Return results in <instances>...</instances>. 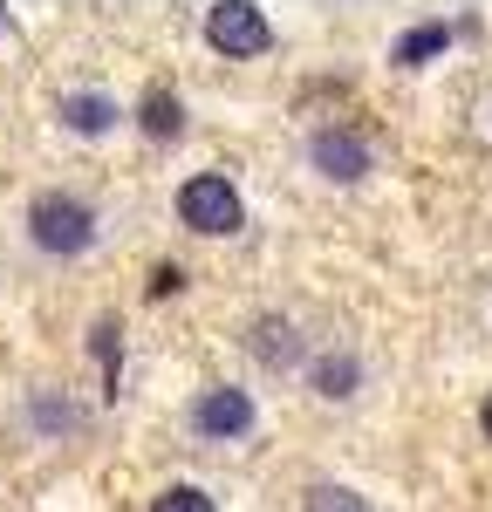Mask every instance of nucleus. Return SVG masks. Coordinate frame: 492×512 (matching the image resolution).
Masks as SVG:
<instances>
[{"instance_id":"f257e3e1","label":"nucleus","mask_w":492,"mask_h":512,"mask_svg":"<svg viewBox=\"0 0 492 512\" xmlns=\"http://www.w3.org/2000/svg\"><path fill=\"white\" fill-rule=\"evenodd\" d=\"M28 239H35L41 253H55V260H76L96 246V212L69 192H41L28 205Z\"/></svg>"},{"instance_id":"f03ea898","label":"nucleus","mask_w":492,"mask_h":512,"mask_svg":"<svg viewBox=\"0 0 492 512\" xmlns=\"http://www.w3.org/2000/svg\"><path fill=\"white\" fill-rule=\"evenodd\" d=\"M178 219H185L192 233L219 239V233H240L246 226V205H240V192H233L226 171H199V178L178 185Z\"/></svg>"},{"instance_id":"7ed1b4c3","label":"nucleus","mask_w":492,"mask_h":512,"mask_svg":"<svg viewBox=\"0 0 492 512\" xmlns=\"http://www.w3.org/2000/svg\"><path fill=\"white\" fill-rule=\"evenodd\" d=\"M205 41L226 62H253V55L274 48V28H267V14L253 0H219V7H205Z\"/></svg>"},{"instance_id":"20e7f679","label":"nucleus","mask_w":492,"mask_h":512,"mask_svg":"<svg viewBox=\"0 0 492 512\" xmlns=\"http://www.w3.org/2000/svg\"><path fill=\"white\" fill-rule=\"evenodd\" d=\"M253 424H260V410H253V396L233 390V383H219V390H205L199 403H192V431L212 437V444H240V437H253Z\"/></svg>"},{"instance_id":"39448f33","label":"nucleus","mask_w":492,"mask_h":512,"mask_svg":"<svg viewBox=\"0 0 492 512\" xmlns=\"http://www.w3.org/2000/svg\"><path fill=\"white\" fill-rule=\"evenodd\" d=\"M308 164H315L322 178H335V185H356L369 171V144L349 137V130H315V137H308Z\"/></svg>"},{"instance_id":"423d86ee","label":"nucleus","mask_w":492,"mask_h":512,"mask_svg":"<svg viewBox=\"0 0 492 512\" xmlns=\"http://www.w3.org/2000/svg\"><path fill=\"white\" fill-rule=\"evenodd\" d=\"M55 117H62V130H76V137H103V130H117L123 110L103 89H69V96L55 103Z\"/></svg>"},{"instance_id":"0eeeda50","label":"nucleus","mask_w":492,"mask_h":512,"mask_svg":"<svg viewBox=\"0 0 492 512\" xmlns=\"http://www.w3.org/2000/svg\"><path fill=\"white\" fill-rule=\"evenodd\" d=\"M445 48H451V28L445 21H424V28H410V35L390 41V62H397V69H424V62H438Z\"/></svg>"},{"instance_id":"6e6552de","label":"nucleus","mask_w":492,"mask_h":512,"mask_svg":"<svg viewBox=\"0 0 492 512\" xmlns=\"http://www.w3.org/2000/svg\"><path fill=\"white\" fill-rule=\"evenodd\" d=\"M356 383H363V362L349 349H328L322 362H315V390L322 396H356Z\"/></svg>"},{"instance_id":"1a4fd4ad","label":"nucleus","mask_w":492,"mask_h":512,"mask_svg":"<svg viewBox=\"0 0 492 512\" xmlns=\"http://www.w3.org/2000/svg\"><path fill=\"white\" fill-rule=\"evenodd\" d=\"M137 123H144V137H178V130H185V103H178L171 89H151L144 110H137Z\"/></svg>"},{"instance_id":"9d476101","label":"nucleus","mask_w":492,"mask_h":512,"mask_svg":"<svg viewBox=\"0 0 492 512\" xmlns=\"http://www.w3.org/2000/svg\"><path fill=\"white\" fill-rule=\"evenodd\" d=\"M253 349H260V362L287 369V362H301V335H294L287 321H260V328H253Z\"/></svg>"},{"instance_id":"9b49d317","label":"nucleus","mask_w":492,"mask_h":512,"mask_svg":"<svg viewBox=\"0 0 492 512\" xmlns=\"http://www.w3.org/2000/svg\"><path fill=\"white\" fill-rule=\"evenodd\" d=\"M89 355L103 362V376H110V396H117V369H123V328H117L110 315H103L96 328H89Z\"/></svg>"},{"instance_id":"f8f14e48","label":"nucleus","mask_w":492,"mask_h":512,"mask_svg":"<svg viewBox=\"0 0 492 512\" xmlns=\"http://www.w3.org/2000/svg\"><path fill=\"white\" fill-rule=\"evenodd\" d=\"M308 512H369V499L349 492V485H315L308 492Z\"/></svg>"},{"instance_id":"ddd939ff","label":"nucleus","mask_w":492,"mask_h":512,"mask_svg":"<svg viewBox=\"0 0 492 512\" xmlns=\"http://www.w3.org/2000/svg\"><path fill=\"white\" fill-rule=\"evenodd\" d=\"M151 512H219V506H212V492H199V485H171V492L151 499Z\"/></svg>"},{"instance_id":"4468645a","label":"nucleus","mask_w":492,"mask_h":512,"mask_svg":"<svg viewBox=\"0 0 492 512\" xmlns=\"http://www.w3.org/2000/svg\"><path fill=\"white\" fill-rule=\"evenodd\" d=\"M178 287H185L178 267H158V274H151V294H178Z\"/></svg>"},{"instance_id":"2eb2a0df","label":"nucleus","mask_w":492,"mask_h":512,"mask_svg":"<svg viewBox=\"0 0 492 512\" xmlns=\"http://www.w3.org/2000/svg\"><path fill=\"white\" fill-rule=\"evenodd\" d=\"M479 431L492 437V396H486V403H479Z\"/></svg>"},{"instance_id":"dca6fc26","label":"nucleus","mask_w":492,"mask_h":512,"mask_svg":"<svg viewBox=\"0 0 492 512\" xmlns=\"http://www.w3.org/2000/svg\"><path fill=\"white\" fill-rule=\"evenodd\" d=\"M0 21H7V7H0Z\"/></svg>"}]
</instances>
